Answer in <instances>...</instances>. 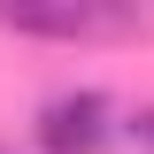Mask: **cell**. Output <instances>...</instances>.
I'll list each match as a JSON object with an SVG mask.
<instances>
[{"label":"cell","instance_id":"obj_3","mask_svg":"<svg viewBox=\"0 0 154 154\" xmlns=\"http://www.w3.org/2000/svg\"><path fill=\"white\" fill-rule=\"evenodd\" d=\"M139 139H146V146H154V108H146V116H139Z\"/></svg>","mask_w":154,"mask_h":154},{"label":"cell","instance_id":"obj_1","mask_svg":"<svg viewBox=\"0 0 154 154\" xmlns=\"http://www.w3.org/2000/svg\"><path fill=\"white\" fill-rule=\"evenodd\" d=\"M131 8H108V0H0V31L16 38H108V31H131Z\"/></svg>","mask_w":154,"mask_h":154},{"label":"cell","instance_id":"obj_2","mask_svg":"<svg viewBox=\"0 0 154 154\" xmlns=\"http://www.w3.org/2000/svg\"><path fill=\"white\" fill-rule=\"evenodd\" d=\"M38 154H108L116 139V108L108 93H93V85H77V93H54L46 108H38Z\"/></svg>","mask_w":154,"mask_h":154},{"label":"cell","instance_id":"obj_4","mask_svg":"<svg viewBox=\"0 0 154 154\" xmlns=\"http://www.w3.org/2000/svg\"><path fill=\"white\" fill-rule=\"evenodd\" d=\"M0 154H8V146H0Z\"/></svg>","mask_w":154,"mask_h":154}]
</instances>
